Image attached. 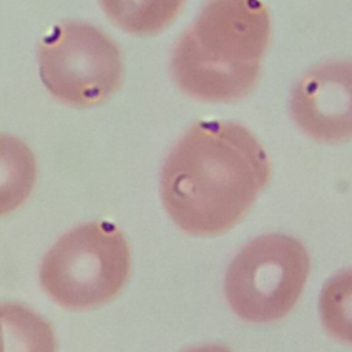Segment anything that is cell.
<instances>
[{"instance_id":"6da1fadb","label":"cell","mask_w":352,"mask_h":352,"mask_svg":"<svg viewBox=\"0 0 352 352\" xmlns=\"http://www.w3.org/2000/svg\"><path fill=\"white\" fill-rule=\"evenodd\" d=\"M268 155L243 125L198 121L172 147L161 170V199L191 235L232 228L270 180Z\"/></svg>"},{"instance_id":"7a4b0ae2","label":"cell","mask_w":352,"mask_h":352,"mask_svg":"<svg viewBox=\"0 0 352 352\" xmlns=\"http://www.w3.org/2000/svg\"><path fill=\"white\" fill-rule=\"evenodd\" d=\"M270 34L261 0H209L173 45L172 77L198 100H239L258 80Z\"/></svg>"},{"instance_id":"3957f363","label":"cell","mask_w":352,"mask_h":352,"mask_svg":"<svg viewBox=\"0 0 352 352\" xmlns=\"http://www.w3.org/2000/svg\"><path fill=\"white\" fill-rule=\"evenodd\" d=\"M131 274V249L114 224L91 221L63 234L45 253L38 279L47 296L72 311L113 300Z\"/></svg>"},{"instance_id":"277c9868","label":"cell","mask_w":352,"mask_h":352,"mask_svg":"<svg viewBox=\"0 0 352 352\" xmlns=\"http://www.w3.org/2000/svg\"><path fill=\"white\" fill-rule=\"evenodd\" d=\"M308 274L309 254L301 241L286 234H264L231 260L224 276L226 298L245 322H276L297 304Z\"/></svg>"},{"instance_id":"5b68a950","label":"cell","mask_w":352,"mask_h":352,"mask_svg":"<svg viewBox=\"0 0 352 352\" xmlns=\"http://www.w3.org/2000/svg\"><path fill=\"white\" fill-rule=\"evenodd\" d=\"M40 78L48 92L69 106H95L121 84L122 60L116 43L96 26L66 21L38 47Z\"/></svg>"},{"instance_id":"8992f818","label":"cell","mask_w":352,"mask_h":352,"mask_svg":"<svg viewBox=\"0 0 352 352\" xmlns=\"http://www.w3.org/2000/svg\"><path fill=\"white\" fill-rule=\"evenodd\" d=\"M296 125L318 142L352 138V62H324L308 70L290 98Z\"/></svg>"},{"instance_id":"52a82bcc","label":"cell","mask_w":352,"mask_h":352,"mask_svg":"<svg viewBox=\"0 0 352 352\" xmlns=\"http://www.w3.org/2000/svg\"><path fill=\"white\" fill-rule=\"evenodd\" d=\"M36 175V160L28 144L0 133V216L25 204L34 187Z\"/></svg>"},{"instance_id":"ba28073f","label":"cell","mask_w":352,"mask_h":352,"mask_svg":"<svg viewBox=\"0 0 352 352\" xmlns=\"http://www.w3.org/2000/svg\"><path fill=\"white\" fill-rule=\"evenodd\" d=\"M4 352H56V337L48 320L19 302H0Z\"/></svg>"},{"instance_id":"9c48e42d","label":"cell","mask_w":352,"mask_h":352,"mask_svg":"<svg viewBox=\"0 0 352 352\" xmlns=\"http://www.w3.org/2000/svg\"><path fill=\"white\" fill-rule=\"evenodd\" d=\"M106 15L122 30L154 34L170 25L186 0H99Z\"/></svg>"},{"instance_id":"30bf717a","label":"cell","mask_w":352,"mask_h":352,"mask_svg":"<svg viewBox=\"0 0 352 352\" xmlns=\"http://www.w3.org/2000/svg\"><path fill=\"white\" fill-rule=\"evenodd\" d=\"M319 315L333 338L352 345V268L340 271L324 283L319 296Z\"/></svg>"},{"instance_id":"8fae6325","label":"cell","mask_w":352,"mask_h":352,"mask_svg":"<svg viewBox=\"0 0 352 352\" xmlns=\"http://www.w3.org/2000/svg\"><path fill=\"white\" fill-rule=\"evenodd\" d=\"M183 352H231V349L221 344H206L184 349Z\"/></svg>"},{"instance_id":"7c38bea8","label":"cell","mask_w":352,"mask_h":352,"mask_svg":"<svg viewBox=\"0 0 352 352\" xmlns=\"http://www.w3.org/2000/svg\"><path fill=\"white\" fill-rule=\"evenodd\" d=\"M0 352H4V331H3L1 319H0Z\"/></svg>"}]
</instances>
